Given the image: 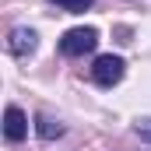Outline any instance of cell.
<instances>
[{"instance_id":"cell-5","label":"cell","mask_w":151,"mask_h":151,"mask_svg":"<svg viewBox=\"0 0 151 151\" xmlns=\"http://www.w3.org/2000/svg\"><path fill=\"white\" fill-rule=\"evenodd\" d=\"M35 134L42 137V141H53V137L63 134V123L53 119V116H39V119H35Z\"/></svg>"},{"instance_id":"cell-1","label":"cell","mask_w":151,"mask_h":151,"mask_svg":"<svg viewBox=\"0 0 151 151\" xmlns=\"http://www.w3.org/2000/svg\"><path fill=\"white\" fill-rule=\"evenodd\" d=\"M95 46H99V32L88 28V25L70 28V32H63V39H60V49H63L67 56H84V53H91Z\"/></svg>"},{"instance_id":"cell-3","label":"cell","mask_w":151,"mask_h":151,"mask_svg":"<svg viewBox=\"0 0 151 151\" xmlns=\"http://www.w3.org/2000/svg\"><path fill=\"white\" fill-rule=\"evenodd\" d=\"M25 134H28L25 113H21L18 106H7V113H4V137H7L11 144H18V141H25Z\"/></svg>"},{"instance_id":"cell-2","label":"cell","mask_w":151,"mask_h":151,"mask_svg":"<svg viewBox=\"0 0 151 151\" xmlns=\"http://www.w3.org/2000/svg\"><path fill=\"white\" fill-rule=\"evenodd\" d=\"M123 60L113 56V53H106V56H99L95 60V67H91V77H95V84H102V88H113L116 81L123 77Z\"/></svg>"},{"instance_id":"cell-4","label":"cell","mask_w":151,"mask_h":151,"mask_svg":"<svg viewBox=\"0 0 151 151\" xmlns=\"http://www.w3.org/2000/svg\"><path fill=\"white\" fill-rule=\"evenodd\" d=\"M35 46H39L35 28H14L11 39H7V49H11L14 56H28V53H35Z\"/></svg>"},{"instance_id":"cell-7","label":"cell","mask_w":151,"mask_h":151,"mask_svg":"<svg viewBox=\"0 0 151 151\" xmlns=\"http://www.w3.org/2000/svg\"><path fill=\"white\" fill-rule=\"evenodd\" d=\"M134 130H137L144 141H151V119H148V116H144V119H137V123H134Z\"/></svg>"},{"instance_id":"cell-6","label":"cell","mask_w":151,"mask_h":151,"mask_svg":"<svg viewBox=\"0 0 151 151\" xmlns=\"http://www.w3.org/2000/svg\"><path fill=\"white\" fill-rule=\"evenodd\" d=\"M53 4H60L63 11H70V14H81V11H88L95 0H53Z\"/></svg>"}]
</instances>
